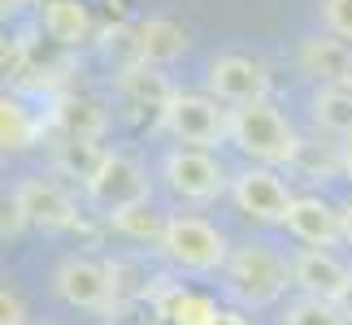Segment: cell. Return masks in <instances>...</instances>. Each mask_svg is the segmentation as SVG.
<instances>
[{"label": "cell", "instance_id": "cell-26", "mask_svg": "<svg viewBox=\"0 0 352 325\" xmlns=\"http://www.w3.org/2000/svg\"><path fill=\"white\" fill-rule=\"evenodd\" d=\"M22 226H26V221H22L18 204H13V191H9V195L0 191V239H5V234H18Z\"/></svg>", "mask_w": 352, "mask_h": 325}, {"label": "cell", "instance_id": "cell-14", "mask_svg": "<svg viewBox=\"0 0 352 325\" xmlns=\"http://www.w3.org/2000/svg\"><path fill=\"white\" fill-rule=\"evenodd\" d=\"M187 52V31L170 18H144L135 26V61L144 65H170Z\"/></svg>", "mask_w": 352, "mask_h": 325}, {"label": "cell", "instance_id": "cell-2", "mask_svg": "<svg viewBox=\"0 0 352 325\" xmlns=\"http://www.w3.org/2000/svg\"><path fill=\"white\" fill-rule=\"evenodd\" d=\"M222 278H226V295L239 308H270L292 287V261L278 256L274 248H265V243H248V248L231 252Z\"/></svg>", "mask_w": 352, "mask_h": 325}, {"label": "cell", "instance_id": "cell-24", "mask_svg": "<svg viewBox=\"0 0 352 325\" xmlns=\"http://www.w3.org/2000/svg\"><path fill=\"white\" fill-rule=\"evenodd\" d=\"M322 26L335 39L352 44V0H322Z\"/></svg>", "mask_w": 352, "mask_h": 325}, {"label": "cell", "instance_id": "cell-29", "mask_svg": "<svg viewBox=\"0 0 352 325\" xmlns=\"http://www.w3.org/2000/svg\"><path fill=\"white\" fill-rule=\"evenodd\" d=\"M218 325H248V317H239V313H231V308H222V313H218Z\"/></svg>", "mask_w": 352, "mask_h": 325}, {"label": "cell", "instance_id": "cell-6", "mask_svg": "<svg viewBox=\"0 0 352 325\" xmlns=\"http://www.w3.org/2000/svg\"><path fill=\"white\" fill-rule=\"evenodd\" d=\"M161 178H166V186L179 200H187V204H213V200L231 186L222 160L200 152V147H174V152H166Z\"/></svg>", "mask_w": 352, "mask_h": 325}, {"label": "cell", "instance_id": "cell-21", "mask_svg": "<svg viewBox=\"0 0 352 325\" xmlns=\"http://www.w3.org/2000/svg\"><path fill=\"white\" fill-rule=\"evenodd\" d=\"M278 325H348V317L340 313V304H331V300H309V295H300V300L283 304Z\"/></svg>", "mask_w": 352, "mask_h": 325}, {"label": "cell", "instance_id": "cell-28", "mask_svg": "<svg viewBox=\"0 0 352 325\" xmlns=\"http://www.w3.org/2000/svg\"><path fill=\"white\" fill-rule=\"evenodd\" d=\"M340 230H344V243L352 248V200H348V204L340 208Z\"/></svg>", "mask_w": 352, "mask_h": 325}, {"label": "cell", "instance_id": "cell-10", "mask_svg": "<svg viewBox=\"0 0 352 325\" xmlns=\"http://www.w3.org/2000/svg\"><path fill=\"white\" fill-rule=\"evenodd\" d=\"M83 186H87V195L96 200L104 213H118L126 204L148 200V173H144V165L131 152H104L100 169L91 173Z\"/></svg>", "mask_w": 352, "mask_h": 325}, {"label": "cell", "instance_id": "cell-4", "mask_svg": "<svg viewBox=\"0 0 352 325\" xmlns=\"http://www.w3.org/2000/svg\"><path fill=\"white\" fill-rule=\"evenodd\" d=\"M226 121H231V108H222V100L200 96V91H174V100L161 108V130L200 152L226 139Z\"/></svg>", "mask_w": 352, "mask_h": 325}, {"label": "cell", "instance_id": "cell-15", "mask_svg": "<svg viewBox=\"0 0 352 325\" xmlns=\"http://www.w3.org/2000/svg\"><path fill=\"white\" fill-rule=\"evenodd\" d=\"M44 31L61 48H83L96 22H91V9L83 0H44Z\"/></svg>", "mask_w": 352, "mask_h": 325}, {"label": "cell", "instance_id": "cell-1", "mask_svg": "<svg viewBox=\"0 0 352 325\" xmlns=\"http://www.w3.org/2000/svg\"><path fill=\"white\" fill-rule=\"evenodd\" d=\"M226 139H231L248 160H256V165H265V169H274V165H296V160H300V147H305V139L292 130V121L283 117L270 100L231 108Z\"/></svg>", "mask_w": 352, "mask_h": 325}, {"label": "cell", "instance_id": "cell-5", "mask_svg": "<svg viewBox=\"0 0 352 325\" xmlns=\"http://www.w3.org/2000/svg\"><path fill=\"white\" fill-rule=\"evenodd\" d=\"M52 291L83 313H113L118 308V274L91 256H65L52 274Z\"/></svg>", "mask_w": 352, "mask_h": 325}, {"label": "cell", "instance_id": "cell-27", "mask_svg": "<svg viewBox=\"0 0 352 325\" xmlns=\"http://www.w3.org/2000/svg\"><path fill=\"white\" fill-rule=\"evenodd\" d=\"M18 61H22V44L0 31V74H13V70H18Z\"/></svg>", "mask_w": 352, "mask_h": 325}, {"label": "cell", "instance_id": "cell-11", "mask_svg": "<svg viewBox=\"0 0 352 325\" xmlns=\"http://www.w3.org/2000/svg\"><path fill=\"white\" fill-rule=\"evenodd\" d=\"M348 282H352V269L335 252L305 248V252L292 256V287L300 291V295H309V300L340 304V295L348 291Z\"/></svg>", "mask_w": 352, "mask_h": 325}, {"label": "cell", "instance_id": "cell-25", "mask_svg": "<svg viewBox=\"0 0 352 325\" xmlns=\"http://www.w3.org/2000/svg\"><path fill=\"white\" fill-rule=\"evenodd\" d=\"M0 325H26V304L9 287H0Z\"/></svg>", "mask_w": 352, "mask_h": 325}, {"label": "cell", "instance_id": "cell-19", "mask_svg": "<svg viewBox=\"0 0 352 325\" xmlns=\"http://www.w3.org/2000/svg\"><path fill=\"white\" fill-rule=\"evenodd\" d=\"M109 226L118 230V234H131V239H157L161 243V234H166V217H157V208L148 204V200L109 213Z\"/></svg>", "mask_w": 352, "mask_h": 325}, {"label": "cell", "instance_id": "cell-32", "mask_svg": "<svg viewBox=\"0 0 352 325\" xmlns=\"http://www.w3.org/2000/svg\"><path fill=\"white\" fill-rule=\"evenodd\" d=\"M18 13V0H0V18H13Z\"/></svg>", "mask_w": 352, "mask_h": 325}, {"label": "cell", "instance_id": "cell-7", "mask_svg": "<svg viewBox=\"0 0 352 325\" xmlns=\"http://www.w3.org/2000/svg\"><path fill=\"white\" fill-rule=\"evenodd\" d=\"M13 204H18L26 226L48 230V234H65V230L78 226V204L52 178H22L13 186Z\"/></svg>", "mask_w": 352, "mask_h": 325}, {"label": "cell", "instance_id": "cell-16", "mask_svg": "<svg viewBox=\"0 0 352 325\" xmlns=\"http://www.w3.org/2000/svg\"><path fill=\"white\" fill-rule=\"evenodd\" d=\"M118 91L126 96L131 104L140 108H166L174 100V87L170 78L157 70V65H144V61H131L118 70Z\"/></svg>", "mask_w": 352, "mask_h": 325}, {"label": "cell", "instance_id": "cell-30", "mask_svg": "<svg viewBox=\"0 0 352 325\" xmlns=\"http://www.w3.org/2000/svg\"><path fill=\"white\" fill-rule=\"evenodd\" d=\"M340 313L348 317V325H352V282H348V291L340 295Z\"/></svg>", "mask_w": 352, "mask_h": 325}, {"label": "cell", "instance_id": "cell-22", "mask_svg": "<svg viewBox=\"0 0 352 325\" xmlns=\"http://www.w3.org/2000/svg\"><path fill=\"white\" fill-rule=\"evenodd\" d=\"M222 308L209 300V295H196V291H174V304H170V317L174 325H218Z\"/></svg>", "mask_w": 352, "mask_h": 325}, {"label": "cell", "instance_id": "cell-23", "mask_svg": "<svg viewBox=\"0 0 352 325\" xmlns=\"http://www.w3.org/2000/svg\"><path fill=\"white\" fill-rule=\"evenodd\" d=\"M61 126H65V139H96L104 130V113L91 100H74L61 108Z\"/></svg>", "mask_w": 352, "mask_h": 325}, {"label": "cell", "instance_id": "cell-12", "mask_svg": "<svg viewBox=\"0 0 352 325\" xmlns=\"http://www.w3.org/2000/svg\"><path fill=\"white\" fill-rule=\"evenodd\" d=\"M287 234L300 239L305 248H322L331 252L335 243H344V230H340V208L327 204L322 195H296L292 208H287Z\"/></svg>", "mask_w": 352, "mask_h": 325}, {"label": "cell", "instance_id": "cell-20", "mask_svg": "<svg viewBox=\"0 0 352 325\" xmlns=\"http://www.w3.org/2000/svg\"><path fill=\"white\" fill-rule=\"evenodd\" d=\"M100 160H104V147L96 139H61L57 143V169L61 173H70V178H91V173L100 169Z\"/></svg>", "mask_w": 352, "mask_h": 325}, {"label": "cell", "instance_id": "cell-13", "mask_svg": "<svg viewBox=\"0 0 352 325\" xmlns=\"http://www.w3.org/2000/svg\"><path fill=\"white\" fill-rule=\"evenodd\" d=\"M300 65H305V74L322 78V87H352V44H344L335 35L305 39Z\"/></svg>", "mask_w": 352, "mask_h": 325}, {"label": "cell", "instance_id": "cell-3", "mask_svg": "<svg viewBox=\"0 0 352 325\" xmlns=\"http://www.w3.org/2000/svg\"><path fill=\"white\" fill-rule=\"evenodd\" d=\"M161 252L170 265L187 269V274H218L231 261V243L213 221L196 213H174L166 217V234H161Z\"/></svg>", "mask_w": 352, "mask_h": 325}, {"label": "cell", "instance_id": "cell-31", "mask_svg": "<svg viewBox=\"0 0 352 325\" xmlns=\"http://www.w3.org/2000/svg\"><path fill=\"white\" fill-rule=\"evenodd\" d=\"M340 156H344V178L352 182V139H348V143L340 147Z\"/></svg>", "mask_w": 352, "mask_h": 325}, {"label": "cell", "instance_id": "cell-8", "mask_svg": "<svg viewBox=\"0 0 352 325\" xmlns=\"http://www.w3.org/2000/svg\"><path fill=\"white\" fill-rule=\"evenodd\" d=\"M231 200H235V208H239L243 217H252V221L283 226L296 195L287 191V182H283L274 169L248 165V169H239L235 178H231Z\"/></svg>", "mask_w": 352, "mask_h": 325}, {"label": "cell", "instance_id": "cell-18", "mask_svg": "<svg viewBox=\"0 0 352 325\" xmlns=\"http://www.w3.org/2000/svg\"><path fill=\"white\" fill-rule=\"evenodd\" d=\"M39 139V121L26 113L18 100L0 96V147L5 152H22V147H31Z\"/></svg>", "mask_w": 352, "mask_h": 325}, {"label": "cell", "instance_id": "cell-17", "mask_svg": "<svg viewBox=\"0 0 352 325\" xmlns=\"http://www.w3.org/2000/svg\"><path fill=\"white\" fill-rule=\"evenodd\" d=\"M314 121H318V130H327L348 143L352 139V87H318Z\"/></svg>", "mask_w": 352, "mask_h": 325}, {"label": "cell", "instance_id": "cell-9", "mask_svg": "<svg viewBox=\"0 0 352 325\" xmlns=\"http://www.w3.org/2000/svg\"><path fill=\"white\" fill-rule=\"evenodd\" d=\"M209 96L222 104H261L270 100V70L252 57H239V52H226V57L209 61Z\"/></svg>", "mask_w": 352, "mask_h": 325}]
</instances>
